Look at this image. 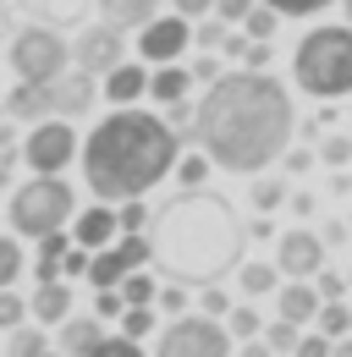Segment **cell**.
Returning a JSON list of instances; mask_svg holds the SVG:
<instances>
[{
  "mask_svg": "<svg viewBox=\"0 0 352 357\" xmlns=\"http://www.w3.org/2000/svg\"><path fill=\"white\" fill-rule=\"evenodd\" d=\"M298 132L286 83H275L270 72H220L210 93L193 105V143L210 154V165L231 176H259L270 160L286 154V143Z\"/></svg>",
  "mask_w": 352,
  "mask_h": 357,
  "instance_id": "cell-1",
  "label": "cell"
},
{
  "mask_svg": "<svg viewBox=\"0 0 352 357\" xmlns=\"http://www.w3.org/2000/svg\"><path fill=\"white\" fill-rule=\"evenodd\" d=\"M176 149H182V137L166 127V116L122 105V110H110L88 132L78 160H83L88 192L99 204H122V198H143L149 187H160V181L171 176Z\"/></svg>",
  "mask_w": 352,
  "mask_h": 357,
  "instance_id": "cell-2",
  "label": "cell"
},
{
  "mask_svg": "<svg viewBox=\"0 0 352 357\" xmlns=\"http://www.w3.org/2000/svg\"><path fill=\"white\" fill-rule=\"evenodd\" d=\"M149 242H154V264L171 280H220L226 269H237L248 231H242L237 209L220 192L187 187L182 198H171L154 215V236Z\"/></svg>",
  "mask_w": 352,
  "mask_h": 357,
  "instance_id": "cell-3",
  "label": "cell"
},
{
  "mask_svg": "<svg viewBox=\"0 0 352 357\" xmlns=\"http://www.w3.org/2000/svg\"><path fill=\"white\" fill-rule=\"evenodd\" d=\"M292 77L314 99L352 93V22L347 28H308L298 55H292Z\"/></svg>",
  "mask_w": 352,
  "mask_h": 357,
  "instance_id": "cell-4",
  "label": "cell"
},
{
  "mask_svg": "<svg viewBox=\"0 0 352 357\" xmlns=\"http://www.w3.org/2000/svg\"><path fill=\"white\" fill-rule=\"evenodd\" d=\"M78 209V192L61 176H34L11 192V225L22 236H44V231H61Z\"/></svg>",
  "mask_w": 352,
  "mask_h": 357,
  "instance_id": "cell-5",
  "label": "cell"
},
{
  "mask_svg": "<svg viewBox=\"0 0 352 357\" xmlns=\"http://www.w3.org/2000/svg\"><path fill=\"white\" fill-rule=\"evenodd\" d=\"M66 61H72V50H66V39L55 28H22L11 39V72H17V83H50V77L66 72Z\"/></svg>",
  "mask_w": 352,
  "mask_h": 357,
  "instance_id": "cell-6",
  "label": "cell"
},
{
  "mask_svg": "<svg viewBox=\"0 0 352 357\" xmlns=\"http://www.w3.org/2000/svg\"><path fill=\"white\" fill-rule=\"evenodd\" d=\"M154 357H231V330L215 324L210 313H176V324H166Z\"/></svg>",
  "mask_w": 352,
  "mask_h": 357,
  "instance_id": "cell-7",
  "label": "cell"
},
{
  "mask_svg": "<svg viewBox=\"0 0 352 357\" xmlns=\"http://www.w3.org/2000/svg\"><path fill=\"white\" fill-rule=\"evenodd\" d=\"M78 132H72V121L66 116H44L34 121V132L22 137V160H28V171L34 176H61L72 160H78Z\"/></svg>",
  "mask_w": 352,
  "mask_h": 357,
  "instance_id": "cell-8",
  "label": "cell"
},
{
  "mask_svg": "<svg viewBox=\"0 0 352 357\" xmlns=\"http://www.w3.org/2000/svg\"><path fill=\"white\" fill-rule=\"evenodd\" d=\"M275 269L286 275V280H314L319 269H325V236L319 231H286V236H275Z\"/></svg>",
  "mask_w": 352,
  "mask_h": 357,
  "instance_id": "cell-9",
  "label": "cell"
},
{
  "mask_svg": "<svg viewBox=\"0 0 352 357\" xmlns=\"http://www.w3.org/2000/svg\"><path fill=\"white\" fill-rule=\"evenodd\" d=\"M193 45V22L176 11V17H149L143 28H138V55L143 61H182V50Z\"/></svg>",
  "mask_w": 352,
  "mask_h": 357,
  "instance_id": "cell-10",
  "label": "cell"
},
{
  "mask_svg": "<svg viewBox=\"0 0 352 357\" xmlns=\"http://www.w3.org/2000/svg\"><path fill=\"white\" fill-rule=\"evenodd\" d=\"M72 61L94 72V77H105L116 61H127V39H122V28H110V22H94L78 33V45H72Z\"/></svg>",
  "mask_w": 352,
  "mask_h": 357,
  "instance_id": "cell-11",
  "label": "cell"
},
{
  "mask_svg": "<svg viewBox=\"0 0 352 357\" xmlns=\"http://www.w3.org/2000/svg\"><path fill=\"white\" fill-rule=\"evenodd\" d=\"M99 99V83H94V72H61V77H50V116H83L88 105Z\"/></svg>",
  "mask_w": 352,
  "mask_h": 357,
  "instance_id": "cell-12",
  "label": "cell"
},
{
  "mask_svg": "<svg viewBox=\"0 0 352 357\" xmlns=\"http://www.w3.org/2000/svg\"><path fill=\"white\" fill-rule=\"evenodd\" d=\"M116 236H122V225H116V204H94V209H83V215L72 220V242L88 248V253L110 248Z\"/></svg>",
  "mask_w": 352,
  "mask_h": 357,
  "instance_id": "cell-13",
  "label": "cell"
},
{
  "mask_svg": "<svg viewBox=\"0 0 352 357\" xmlns=\"http://www.w3.org/2000/svg\"><path fill=\"white\" fill-rule=\"evenodd\" d=\"M149 93V72L138 66V61H116L110 72H105V99L110 105H138Z\"/></svg>",
  "mask_w": 352,
  "mask_h": 357,
  "instance_id": "cell-14",
  "label": "cell"
},
{
  "mask_svg": "<svg viewBox=\"0 0 352 357\" xmlns=\"http://www.w3.org/2000/svg\"><path fill=\"white\" fill-rule=\"evenodd\" d=\"M99 341H105V319H99V313H88V319H72V313H66V319H61V352L66 357H88Z\"/></svg>",
  "mask_w": 352,
  "mask_h": 357,
  "instance_id": "cell-15",
  "label": "cell"
},
{
  "mask_svg": "<svg viewBox=\"0 0 352 357\" xmlns=\"http://www.w3.org/2000/svg\"><path fill=\"white\" fill-rule=\"evenodd\" d=\"M28 313H34L39 324H61V319L72 313V286H66L61 275H55V280H39V291H34Z\"/></svg>",
  "mask_w": 352,
  "mask_h": 357,
  "instance_id": "cell-16",
  "label": "cell"
},
{
  "mask_svg": "<svg viewBox=\"0 0 352 357\" xmlns=\"http://www.w3.org/2000/svg\"><path fill=\"white\" fill-rule=\"evenodd\" d=\"M187 89H193V72L176 66V61H160L149 72V99L154 105H176V99H187Z\"/></svg>",
  "mask_w": 352,
  "mask_h": 357,
  "instance_id": "cell-17",
  "label": "cell"
},
{
  "mask_svg": "<svg viewBox=\"0 0 352 357\" xmlns=\"http://www.w3.org/2000/svg\"><path fill=\"white\" fill-rule=\"evenodd\" d=\"M149 17H160V0H99V22H110V28H143Z\"/></svg>",
  "mask_w": 352,
  "mask_h": 357,
  "instance_id": "cell-18",
  "label": "cell"
},
{
  "mask_svg": "<svg viewBox=\"0 0 352 357\" xmlns=\"http://www.w3.org/2000/svg\"><path fill=\"white\" fill-rule=\"evenodd\" d=\"M6 110L17 121H44L50 116V83H17L11 99H6Z\"/></svg>",
  "mask_w": 352,
  "mask_h": 357,
  "instance_id": "cell-19",
  "label": "cell"
},
{
  "mask_svg": "<svg viewBox=\"0 0 352 357\" xmlns=\"http://www.w3.org/2000/svg\"><path fill=\"white\" fill-rule=\"evenodd\" d=\"M314 308H319V291H314L308 280H286V286H281V319L314 324Z\"/></svg>",
  "mask_w": 352,
  "mask_h": 357,
  "instance_id": "cell-20",
  "label": "cell"
},
{
  "mask_svg": "<svg viewBox=\"0 0 352 357\" xmlns=\"http://www.w3.org/2000/svg\"><path fill=\"white\" fill-rule=\"evenodd\" d=\"M72 248V236H61V231H44L39 236V264H34V275L39 280H55L61 275V253Z\"/></svg>",
  "mask_w": 352,
  "mask_h": 357,
  "instance_id": "cell-21",
  "label": "cell"
},
{
  "mask_svg": "<svg viewBox=\"0 0 352 357\" xmlns=\"http://www.w3.org/2000/svg\"><path fill=\"white\" fill-rule=\"evenodd\" d=\"M116 291H122V303H127V308H143V303H154V280H149L143 269L122 275V280H116Z\"/></svg>",
  "mask_w": 352,
  "mask_h": 357,
  "instance_id": "cell-22",
  "label": "cell"
},
{
  "mask_svg": "<svg viewBox=\"0 0 352 357\" xmlns=\"http://www.w3.org/2000/svg\"><path fill=\"white\" fill-rule=\"evenodd\" d=\"M314 324H319V335H330V341H336V335H347L352 313L342 308V297H336V303H319V308H314Z\"/></svg>",
  "mask_w": 352,
  "mask_h": 357,
  "instance_id": "cell-23",
  "label": "cell"
},
{
  "mask_svg": "<svg viewBox=\"0 0 352 357\" xmlns=\"http://www.w3.org/2000/svg\"><path fill=\"white\" fill-rule=\"evenodd\" d=\"M275 28H281V11H275V6H254V11L242 17V33H248V39H270Z\"/></svg>",
  "mask_w": 352,
  "mask_h": 357,
  "instance_id": "cell-24",
  "label": "cell"
},
{
  "mask_svg": "<svg viewBox=\"0 0 352 357\" xmlns=\"http://www.w3.org/2000/svg\"><path fill=\"white\" fill-rule=\"evenodd\" d=\"M275 264H242V291L248 297H264V291H275Z\"/></svg>",
  "mask_w": 352,
  "mask_h": 357,
  "instance_id": "cell-25",
  "label": "cell"
},
{
  "mask_svg": "<svg viewBox=\"0 0 352 357\" xmlns=\"http://www.w3.org/2000/svg\"><path fill=\"white\" fill-rule=\"evenodd\" d=\"M210 176V154H176V181L182 187H204Z\"/></svg>",
  "mask_w": 352,
  "mask_h": 357,
  "instance_id": "cell-26",
  "label": "cell"
},
{
  "mask_svg": "<svg viewBox=\"0 0 352 357\" xmlns=\"http://www.w3.org/2000/svg\"><path fill=\"white\" fill-rule=\"evenodd\" d=\"M298 335H303V324L281 319V324H270V330H264V347H270V352H298Z\"/></svg>",
  "mask_w": 352,
  "mask_h": 357,
  "instance_id": "cell-27",
  "label": "cell"
},
{
  "mask_svg": "<svg viewBox=\"0 0 352 357\" xmlns=\"http://www.w3.org/2000/svg\"><path fill=\"white\" fill-rule=\"evenodd\" d=\"M149 330H154V303H143V308H122V335L143 341Z\"/></svg>",
  "mask_w": 352,
  "mask_h": 357,
  "instance_id": "cell-28",
  "label": "cell"
},
{
  "mask_svg": "<svg viewBox=\"0 0 352 357\" xmlns=\"http://www.w3.org/2000/svg\"><path fill=\"white\" fill-rule=\"evenodd\" d=\"M22 275V248H17V236H0V286H11Z\"/></svg>",
  "mask_w": 352,
  "mask_h": 357,
  "instance_id": "cell-29",
  "label": "cell"
},
{
  "mask_svg": "<svg viewBox=\"0 0 352 357\" xmlns=\"http://www.w3.org/2000/svg\"><path fill=\"white\" fill-rule=\"evenodd\" d=\"M22 319H28V303H22L11 286H0V330H17Z\"/></svg>",
  "mask_w": 352,
  "mask_h": 357,
  "instance_id": "cell-30",
  "label": "cell"
},
{
  "mask_svg": "<svg viewBox=\"0 0 352 357\" xmlns=\"http://www.w3.org/2000/svg\"><path fill=\"white\" fill-rule=\"evenodd\" d=\"M39 11L50 22H78V17H88V0H39Z\"/></svg>",
  "mask_w": 352,
  "mask_h": 357,
  "instance_id": "cell-31",
  "label": "cell"
},
{
  "mask_svg": "<svg viewBox=\"0 0 352 357\" xmlns=\"http://www.w3.org/2000/svg\"><path fill=\"white\" fill-rule=\"evenodd\" d=\"M281 204H286V187H281V181H254V209H259V215H270V209H281Z\"/></svg>",
  "mask_w": 352,
  "mask_h": 357,
  "instance_id": "cell-32",
  "label": "cell"
},
{
  "mask_svg": "<svg viewBox=\"0 0 352 357\" xmlns=\"http://www.w3.org/2000/svg\"><path fill=\"white\" fill-rule=\"evenodd\" d=\"M319 160L336 171V165H352V137H342V132H330L325 143H319Z\"/></svg>",
  "mask_w": 352,
  "mask_h": 357,
  "instance_id": "cell-33",
  "label": "cell"
},
{
  "mask_svg": "<svg viewBox=\"0 0 352 357\" xmlns=\"http://www.w3.org/2000/svg\"><path fill=\"white\" fill-rule=\"evenodd\" d=\"M116 225H122V231H149V209H143V198H122Z\"/></svg>",
  "mask_w": 352,
  "mask_h": 357,
  "instance_id": "cell-34",
  "label": "cell"
},
{
  "mask_svg": "<svg viewBox=\"0 0 352 357\" xmlns=\"http://www.w3.org/2000/svg\"><path fill=\"white\" fill-rule=\"evenodd\" d=\"M226 324H231V335H237V341H254V335L264 330L254 308H231V313H226Z\"/></svg>",
  "mask_w": 352,
  "mask_h": 357,
  "instance_id": "cell-35",
  "label": "cell"
},
{
  "mask_svg": "<svg viewBox=\"0 0 352 357\" xmlns=\"http://www.w3.org/2000/svg\"><path fill=\"white\" fill-rule=\"evenodd\" d=\"M88 357H143V347H138L132 335H105V341H99Z\"/></svg>",
  "mask_w": 352,
  "mask_h": 357,
  "instance_id": "cell-36",
  "label": "cell"
},
{
  "mask_svg": "<svg viewBox=\"0 0 352 357\" xmlns=\"http://www.w3.org/2000/svg\"><path fill=\"white\" fill-rule=\"evenodd\" d=\"M6 352L11 357H39L44 352V330H17V335L6 341Z\"/></svg>",
  "mask_w": 352,
  "mask_h": 357,
  "instance_id": "cell-37",
  "label": "cell"
},
{
  "mask_svg": "<svg viewBox=\"0 0 352 357\" xmlns=\"http://www.w3.org/2000/svg\"><path fill=\"white\" fill-rule=\"evenodd\" d=\"M166 127H171L176 137H182V132L193 137V105H187V99H176V105H166Z\"/></svg>",
  "mask_w": 352,
  "mask_h": 357,
  "instance_id": "cell-38",
  "label": "cell"
},
{
  "mask_svg": "<svg viewBox=\"0 0 352 357\" xmlns=\"http://www.w3.org/2000/svg\"><path fill=\"white\" fill-rule=\"evenodd\" d=\"M220 39H226V22H220V17H210V22L193 28V45L198 50H220Z\"/></svg>",
  "mask_w": 352,
  "mask_h": 357,
  "instance_id": "cell-39",
  "label": "cell"
},
{
  "mask_svg": "<svg viewBox=\"0 0 352 357\" xmlns=\"http://www.w3.org/2000/svg\"><path fill=\"white\" fill-rule=\"evenodd\" d=\"M78 275H88V248L72 242V248L61 253V280H78Z\"/></svg>",
  "mask_w": 352,
  "mask_h": 357,
  "instance_id": "cell-40",
  "label": "cell"
},
{
  "mask_svg": "<svg viewBox=\"0 0 352 357\" xmlns=\"http://www.w3.org/2000/svg\"><path fill=\"white\" fill-rule=\"evenodd\" d=\"M264 6H275L281 17H314V11H325L330 0H264Z\"/></svg>",
  "mask_w": 352,
  "mask_h": 357,
  "instance_id": "cell-41",
  "label": "cell"
},
{
  "mask_svg": "<svg viewBox=\"0 0 352 357\" xmlns=\"http://www.w3.org/2000/svg\"><path fill=\"white\" fill-rule=\"evenodd\" d=\"M122 308H127V303H122V291H116V286H99L94 313H99V319H122Z\"/></svg>",
  "mask_w": 352,
  "mask_h": 357,
  "instance_id": "cell-42",
  "label": "cell"
},
{
  "mask_svg": "<svg viewBox=\"0 0 352 357\" xmlns=\"http://www.w3.org/2000/svg\"><path fill=\"white\" fill-rule=\"evenodd\" d=\"M198 308L210 313V319H226V313H231V297H226L220 286H204V297H198Z\"/></svg>",
  "mask_w": 352,
  "mask_h": 357,
  "instance_id": "cell-43",
  "label": "cell"
},
{
  "mask_svg": "<svg viewBox=\"0 0 352 357\" xmlns=\"http://www.w3.org/2000/svg\"><path fill=\"white\" fill-rule=\"evenodd\" d=\"M319 303H336V297H347V275H319Z\"/></svg>",
  "mask_w": 352,
  "mask_h": 357,
  "instance_id": "cell-44",
  "label": "cell"
},
{
  "mask_svg": "<svg viewBox=\"0 0 352 357\" xmlns=\"http://www.w3.org/2000/svg\"><path fill=\"white\" fill-rule=\"evenodd\" d=\"M242 66L264 72V66H270V39H248V50H242Z\"/></svg>",
  "mask_w": 352,
  "mask_h": 357,
  "instance_id": "cell-45",
  "label": "cell"
},
{
  "mask_svg": "<svg viewBox=\"0 0 352 357\" xmlns=\"http://www.w3.org/2000/svg\"><path fill=\"white\" fill-rule=\"evenodd\" d=\"M292 357H330V335H298V352Z\"/></svg>",
  "mask_w": 352,
  "mask_h": 357,
  "instance_id": "cell-46",
  "label": "cell"
},
{
  "mask_svg": "<svg viewBox=\"0 0 352 357\" xmlns=\"http://www.w3.org/2000/svg\"><path fill=\"white\" fill-rule=\"evenodd\" d=\"M248 11H254V0H215V17H220V22H242Z\"/></svg>",
  "mask_w": 352,
  "mask_h": 357,
  "instance_id": "cell-47",
  "label": "cell"
},
{
  "mask_svg": "<svg viewBox=\"0 0 352 357\" xmlns=\"http://www.w3.org/2000/svg\"><path fill=\"white\" fill-rule=\"evenodd\" d=\"M187 72H193V83H215V77H220V61H215V55H198Z\"/></svg>",
  "mask_w": 352,
  "mask_h": 357,
  "instance_id": "cell-48",
  "label": "cell"
},
{
  "mask_svg": "<svg viewBox=\"0 0 352 357\" xmlns=\"http://www.w3.org/2000/svg\"><path fill=\"white\" fill-rule=\"evenodd\" d=\"M154 303H160L166 313H182L187 308V291H182V286H166V291H154Z\"/></svg>",
  "mask_w": 352,
  "mask_h": 357,
  "instance_id": "cell-49",
  "label": "cell"
},
{
  "mask_svg": "<svg viewBox=\"0 0 352 357\" xmlns=\"http://www.w3.org/2000/svg\"><path fill=\"white\" fill-rule=\"evenodd\" d=\"M176 11H182V17H187V22H193V17H210V11H215V0H171Z\"/></svg>",
  "mask_w": 352,
  "mask_h": 357,
  "instance_id": "cell-50",
  "label": "cell"
},
{
  "mask_svg": "<svg viewBox=\"0 0 352 357\" xmlns=\"http://www.w3.org/2000/svg\"><path fill=\"white\" fill-rule=\"evenodd\" d=\"M308 165H314V154H308V149H286V171H292V176H303Z\"/></svg>",
  "mask_w": 352,
  "mask_h": 357,
  "instance_id": "cell-51",
  "label": "cell"
},
{
  "mask_svg": "<svg viewBox=\"0 0 352 357\" xmlns=\"http://www.w3.org/2000/svg\"><path fill=\"white\" fill-rule=\"evenodd\" d=\"M242 50H248V33H226L220 39V55H231V61H242Z\"/></svg>",
  "mask_w": 352,
  "mask_h": 357,
  "instance_id": "cell-52",
  "label": "cell"
},
{
  "mask_svg": "<svg viewBox=\"0 0 352 357\" xmlns=\"http://www.w3.org/2000/svg\"><path fill=\"white\" fill-rule=\"evenodd\" d=\"M292 215H303V220L314 215V198H308V192H292Z\"/></svg>",
  "mask_w": 352,
  "mask_h": 357,
  "instance_id": "cell-53",
  "label": "cell"
},
{
  "mask_svg": "<svg viewBox=\"0 0 352 357\" xmlns=\"http://www.w3.org/2000/svg\"><path fill=\"white\" fill-rule=\"evenodd\" d=\"M242 357H275V352H270V347H264L259 335H254V341H242Z\"/></svg>",
  "mask_w": 352,
  "mask_h": 357,
  "instance_id": "cell-54",
  "label": "cell"
},
{
  "mask_svg": "<svg viewBox=\"0 0 352 357\" xmlns=\"http://www.w3.org/2000/svg\"><path fill=\"white\" fill-rule=\"evenodd\" d=\"M319 236H330V248H336V242H347V225H342V220H330L325 231H319Z\"/></svg>",
  "mask_w": 352,
  "mask_h": 357,
  "instance_id": "cell-55",
  "label": "cell"
},
{
  "mask_svg": "<svg viewBox=\"0 0 352 357\" xmlns=\"http://www.w3.org/2000/svg\"><path fill=\"white\" fill-rule=\"evenodd\" d=\"M248 236H275V225H270V215H259V220L248 225Z\"/></svg>",
  "mask_w": 352,
  "mask_h": 357,
  "instance_id": "cell-56",
  "label": "cell"
},
{
  "mask_svg": "<svg viewBox=\"0 0 352 357\" xmlns=\"http://www.w3.org/2000/svg\"><path fill=\"white\" fill-rule=\"evenodd\" d=\"M330 357H352V335H336V341H330Z\"/></svg>",
  "mask_w": 352,
  "mask_h": 357,
  "instance_id": "cell-57",
  "label": "cell"
},
{
  "mask_svg": "<svg viewBox=\"0 0 352 357\" xmlns=\"http://www.w3.org/2000/svg\"><path fill=\"white\" fill-rule=\"evenodd\" d=\"M342 6H347V22H352V0H342Z\"/></svg>",
  "mask_w": 352,
  "mask_h": 357,
  "instance_id": "cell-58",
  "label": "cell"
},
{
  "mask_svg": "<svg viewBox=\"0 0 352 357\" xmlns=\"http://www.w3.org/2000/svg\"><path fill=\"white\" fill-rule=\"evenodd\" d=\"M39 357H66V352H39Z\"/></svg>",
  "mask_w": 352,
  "mask_h": 357,
  "instance_id": "cell-59",
  "label": "cell"
},
{
  "mask_svg": "<svg viewBox=\"0 0 352 357\" xmlns=\"http://www.w3.org/2000/svg\"><path fill=\"white\" fill-rule=\"evenodd\" d=\"M347 291H352V275H347Z\"/></svg>",
  "mask_w": 352,
  "mask_h": 357,
  "instance_id": "cell-60",
  "label": "cell"
},
{
  "mask_svg": "<svg viewBox=\"0 0 352 357\" xmlns=\"http://www.w3.org/2000/svg\"><path fill=\"white\" fill-rule=\"evenodd\" d=\"M347 335H352V324H347Z\"/></svg>",
  "mask_w": 352,
  "mask_h": 357,
  "instance_id": "cell-61",
  "label": "cell"
}]
</instances>
